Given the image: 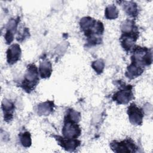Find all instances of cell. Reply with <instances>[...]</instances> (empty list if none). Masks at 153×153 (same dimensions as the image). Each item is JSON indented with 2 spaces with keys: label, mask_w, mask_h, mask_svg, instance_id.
Returning <instances> with one entry per match:
<instances>
[{
  "label": "cell",
  "mask_w": 153,
  "mask_h": 153,
  "mask_svg": "<svg viewBox=\"0 0 153 153\" xmlns=\"http://www.w3.org/2000/svg\"><path fill=\"white\" fill-rule=\"evenodd\" d=\"M79 25L81 29L84 32L89 43L95 45L100 42V36L102 35L104 30L103 25L101 22L87 17L81 20Z\"/></svg>",
  "instance_id": "obj_1"
},
{
  "label": "cell",
  "mask_w": 153,
  "mask_h": 153,
  "mask_svg": "<svg viewBox=\"0 0 153 153\" xmlns=\"http://www.w3.org/2000/svg\"><path fill=\"white\" fill-rule=\"evenodd\" d=\"M133 48L131 63L143 68L145 66H148L151 63L152 54L149 50L138 45L134 46Z\"/></svg>",
  "instance_id": "obj_2"
},
{
  "label": "cell",
  "mask_w": 153,
  "mask_h": 153,
  "mask_svg": "<svg viewBox=\"0 0 153 153\" xmlns=\"http://www.w3.org/2000/svg\"><path fill=\"white\" fill-rule=\"evenodd\" d=\"M39 82L38 69L34 64H29L27 66L26 73L22 81L21 87L27 93L33 91Z\"/></svg>",
  "instance_id": "obj_3"
},
{
  "label": "cell",
  "mask_w": 153,
  "mask_h": 153,
  "mask_svg": "<svg viewBox=\"0 0 153 153\" xmlns=\"http://www.w3.org/2000/svg\"><path fill=\"white\" fill-rule=\"evenodd\" d=\"M110 146L115 152H135L137 149L131 138H127L120 142L114 140L111 143Z\"/></svg>",
  "instance_id": "obj_4"
},
{
  "label": "cell",
  "mask_w": 153,
  "mask_h": 153,
  "mask_svg": "<svg viewBox=\"0 0 153 153\" xmlns=\"http://www.w3.org/2000/svg\"><path fill=\"white\" fill-rule=\"evenodd\" d=\"M81 131V128L77 122L65 118L64 126L62 129V133L65 137L76 139L80 135Z\"/></svg>",
  "instance_id": "obj_5"
},
{
  "label": "cell",
  "mask_w": 153,
  "mask_h": 153,
  "mask_svg": "<svg viewBox=\"0 0 153 153\" xmlns=\"http://www.w3.org/2000/svg\"><path fill=\"white\" fill-rule=\"evenodd\" d=\"M133 99L132 86L130 85H123L121 89L116 92L112 97L113 100L118 104H127Z\"/></svg>",
  "instance_id": "obj_6"
},
{
  "label": "cell",
  "mask_w": 153,
  "mask_h": 153,
  "mask_svg": "<svg viewBox=\"0 0 153 153\" xmlns=\"http://www.w3.org/2000/svg\"><path fill=\"white\" fill-rule=\"evenodd\" d=\"M137 29L127 32H123L120 37V41L122 47L126 51H129L134 47V44L139 37Z\"/></svg>",
  "instance_id": "obj_7"
},
{
  "label": "cell",
  "mask_w": 153,
  "mask_h": 153,
  "mask_svg": "<svg viewBox=\"0 0 153 153\" xmlns=\"http://www.w3.org/2000/svg\"><path fill=\"white\" fill-rule=\"evenodd\" d=\"M127 114L130 123L133 125H140L142 123L143 112L135 103H131L128 107Z\"/></svg>",
  "instance_id": "obj_8"
},
{
  "label": "cell",
  "mask_w": 153,
  "mask_h": 153,
  "mask_svg": "<svg viewBox=\"0 0 153 153\" xmlns=\"http://www.w3.org/2000/svg\"><path fill=\"white\" fill-rule=\"evenodd\" d=\"M55 138L59 143V145L68 151H73L78 147L81 143V142L76 139H69L59 136H56Z\"/></svg>",
  "instance_id": "obj_9"
},
{
  "label": "cell",
  "mask_w": 153,
  "mask_h": 153,
  "mask_svg": "<svg viewBox=\"0 0 153 153\" xmlns=\"http://www.w3.org/2000/svg\"><path fill=\"white\" fill-rule=\"evenodd\" d=\"M21 56V49L17 44L11 45L7 51V62L10 64H14L17 62Z\"/></svg>",
  "instance_id": "obj_10"
},
{
  "label": "cell",
  "mask_w": 153,
  "mask_h": 153,
  "mask_svg": "<svg viewBox=\"0 0 153 153\" xmlns=\"http://www.w3.org/2000/svg\"><path fill=\"white\" fill-rule=\"evenodd\" d=\"M2 108L4 114V120L6 122L10 121L13 118V114L14 110V105L8 100H4L2 103Z\"/></svg>",
  "instance_id": "obj_11"
},
{
  "label": "cell",
  "mask_w": 153,
  "mask_h": 153,
  "mask_svg": "<svg viewBox=\"0 0 153 153\" xmlns=\"http://www.w3.org/2000/svg\"><path fill=\"white\" fill-rule=\"evenodd\" d=\"M17 23L18 21L15 19H11L9 22L5 36V38L7 44L10 43L13 40V35L16 30Z\"/></svg>",
  "instance_id": "obj_12"
},
{
  "label": "cell",
  "mask_w": 153,
  "mask_h": 153,
  "mask_svg": "<svg viewBox=\"0 0 153 153\" xmlns=\"http://www.w3.org/2000/svg\"><path fill=\"white\" fill-rule=\"evenodd\" d=\"M144 71V68L131 63L127 69L126 75L130 79L135 78L140 75Z\"/></svg>",
  "instance_id": "obj_13"
},
{
  "label": "cell",
  "mask_w": 153,
  "mask_h": 153,
  "mask_svg": "<svg viewBox=\"0 0 153 153\" xmlns=\"http://www.w3.org/2000/svg\"><path fill=\"white\" fill-rule=\"evenodd\" d=\"M39 69L40 75L42 78H48L51 74V64L48 60H43L42 62H41Z\"/></svg>",
  "instance_id": "obj_14"
},
{
  "label": "cell",
  "mask_w": 153,
  "mask_h": 153,
  "mask_svg": "<svg viewBox=\"0 0 153 153\" xmlns=\"http://www.w3.org/2000/svg\"><path fill=\"white\" fill-rule=\"evenodd\" d=\"M54 108L53 102L47 101L38 106V114L39 115H47L51 113Z\"/></svg>",
  "instance_id": "obj_15"
},
{
  "label": "cell",
  "mask_w": 153,
  "mask_h": 153,
  "mask_svg": "<svg viewBox=\"0 0 153 153\" xmlns=\"http://www.w3.org/2000/svg\"><path fill=\"white\" fill-rule=\"evenodd\" d=\"M124 9L126 13L131 17H134L137 15V6L134 2H124Z\"/></svg>",
  "instance_id": "obj_16"
},
{
  "label": "cell",
  "mask_w": 153,
  "mask_h": 153,
  "mask_svg": "<svg viewBox=\"0 0 153 153\" xmlns=\"http://www.w3.org/2000/svg\"><path fill=\"white\" fill-rule=\"evenodd\" d=\"M118 11L116 7L114 5H111L106 8L105 17L108 19H115L118 17Z\"/></svg>",
  "instance_id": "obj_17"
},
{
  "label": "cell",
  "mask_w": 153,
  "mask_h": 153,
  "mask_svg": "<svg viewBox=\"0 0 153 153\" xmlns=\"http://www.w3.org/2000/svg\"><path fill=\"white\" fill-rule=\"evenodd\" d=\"M22 145L25 147H29L31 145L30 134L28 131L20 133L19 135Z\"/></svg>",
  "instance_id": "obj_18"
},
{
  "label": "cell",
  "mask_w": 153,
  "mask_h": 153,
  "mask_svg": "<svg viewBox=\"0 0 153 153\" xmlns=\"http://www.w3.org/2000/svg\"><path fill=\"white\" fill-rule=\"evenodd\" d=\"M92 67L97 74H100L102 72L104 68V63L101 60H97L93 62L92 63Z\"/></svg>",
  "instance_id": "obj_19"
}]
</instances>
